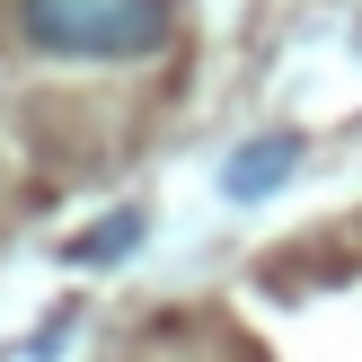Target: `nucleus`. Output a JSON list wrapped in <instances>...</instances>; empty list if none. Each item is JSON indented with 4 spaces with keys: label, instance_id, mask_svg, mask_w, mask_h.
Segmentation results:
<instances>
[{
    "label": "nucleus",
    "instance_id": "1",
    "mask_svg": "<svg viewBox=\"0 0 362 362\" xmlns=\"http://www.w3.org/2000/svg\"><path fill=\"white\" fill-rule=\"evenodd\" d=\"M18 27L35 53H71V62H133L159 53L177 27L168 0H18Z\"/></svg>",
    "mask_w": 362,
    "mask_h": 362
},
{
    "label": "nucleus",
    "instance_id": "2",
    "mask_svg": "<svg viewBox=\"0 0 362 362\" xmlns=\"http://www.w3.org/2000/svg\"><path fill=\"white\" fill-rule=\"evenodd\" d=\"M292 168H300V133H265V141H239V151H230L221 186L239 194V204H265V194H274Z\"/></svg>",
    "mask_w": 362,
    "mask_h": 362
},
{
    "label": "nucleus",
    "instance_id": "3",
    "mask_svg": "<svg viewBox=\"0 0 362 362\" xmlns=\"http://www.w3.org/2000/svg\"><path fill=\"white\" fill-rule=\"evenodd\" d=\"M133 247H141V212H106V221H88L62 257L71 265H115V257H133Z\"/></svg>",
    "mask_w": 362,
    "mask_h": 362
}]
</instances>
